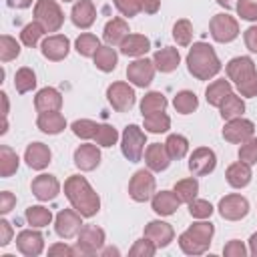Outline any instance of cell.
Here are the masks:
<instances>
[{
    "instance_id": "6da1fadb",
    "label": "cell",
    "mask_w": 257,
    "mask_h": 257,
    "mask_svg": "<svg viewBox=\"0 0 257 257\" xmlns=\"http://www.w3.org/2000/svg\"><path fill=\"white\" fill-rule=\"evenodd\" d=\"M64 195L70 201L72 209H76L82 217H94L100 211V199L90 187V183L80 177L72 175L64 181Z\"/></svg>"
},
{
    "instance_id": "7a4b0ae2",
    "label": "cell",
    "mask_w": 257,
    "mask_h": 257,
    "mask_svg": "<svg viewBox=\"0 0 257 257\" xmlns=\"http://www.w3.org/2000/svg\"><path fill=\"white\" fill-rule=\"evenodd\" d=\"M187 68L197 80H209L221 70V62L211 44L195 42L187 54Z\"/></svg>"
},
{
    "instance_id": "3957f363",
    "label": "cell",
    "mask_w": 257,
    "mask_h": 257,
    "mask_svg": "<svg viewBox=\"0 0 257 257\" xmlns=\"http://www.w3.org/2000/svg\"><path fill=\"white\" fill-rule=\"evenodd\" d=\"M227 76L235 82L241 96H257V70L249 56H235L227 62Z\"/></svg>"
},
{
    "instance_id": "277c9868",
    "label": "cell",
    "mask_w": 257,
    "mask_h": 257,
    "mask_svg": "<svg viewBox=\"0 0 257 257\" xmlns=\"http://www.w3.org/2000/svg\"><path fill=\"white\" fill-rule=\"evenodd\" d=\"M213 233H215L213 223H207V221L193 223L185 233H181L179 247L187 255H203L211 245Z\"/></svg>"
},
{
    "instance_id": "5b68a950",
    "label": "cell",
    "mask_w": 257,
    "mask_h": 257,
    "mask_svg": "<svg viewBox=\"0 0 257 257\" xmlns=\"http://www.w3.org/2000/svg\"><path fill=\"white\" fill-rule=\"evenodd\" d=\"M34 18L42 24L46 32H58L64 22V14L56 0H38L34 4Z\"/></svg>"
},
{
    "instance_id": "8992f818",
    "label": "cell",
    "mask_w": 257,
    "mask_h": 257,
    "mask_svg": "<svg viewBox=\"0 0 257 257\" xmlns=\"http://www.w3.org/2000/svg\"><path fill=\"white\" fill-rule=\"evenodd\" d=\"M145 145H147L145 133H143L137 124H128V126L122 131V137H120V151H122V155L126 157V161L139 163L141 157H143Z\"/></svg>"
},
{
    "instance_id": "52a82bcc",
    "label": "cell",
    "mask_w": 257,
    "mask_h": 257,
    "mask_svg": "<svg viewBox=\"0 0 257 257\" xmlns=\"http://www.w3.org/2000/svg\"><path fill=\"white\" fill-rule=\"evenodd\" d=\"M209 30H211V36L213 40L225 44V42H233L237 36H239V24L233 16L229 14H215L209 22Z\"/></svg>"
},
{
    "instance_id": "ba28073f",
    "label": "cell",
    "mask_w": 257,
    "mask_h": 257,
    "mask_svg": "<svg viewBox=\"0 0 257 257\" xmlns=\"http://www.w3.org/2000/svg\"><path fill=\"white\" fill-rule=\"evenodd\" d=\"M104 245V231L96 225H84L78 231L76 255H94Z\"/></svg>"
},
{
    "instance_id": "9c48e42d",
    "label": "cell",
    "mask_w": 257,
    "mask_h": 257,
    "mask_svg": "<svg viewBox=\"0 0 257 257\" xmlns=\"http://www.w3.org/2000/svg\"><path fill=\"white\" fill-rule=\"evenodd\" d=\"M155 187H157V183H155V177L151 175V171L141 169L128 181V195H131L133 201L145 203V201H149L153 197Z\"/></svg>"
},
{
    "instance_id": "30bf717a",
    "label": "cell",
    "mask_w": 257,
    "mask_h": 257,
    "mask_svg": "<svg viewBox=\"0 0 257 257\" xmlns=\"http://www.w3.org/2000/svg\"><path fill=\"white\" fill-rule=\"evenodd\" d=\"M106 98H108V102L114 110L126 112L135 104V90L126 82H112L106 88Z\"/></svg>"
},
{
    "instance_id": "8fae6325",
    "label": "cell",
    "mask_w": 257,
    "mask_h": 257,
    "mask_svg": "<svg viewBox=\"0 0 257 257\" xmlns=\"http://www.w3.org/2000/svg\"><path fill=\"white\" fill-rule=\"evenodd\" d=\"M80 213L74 209H62L58 215H56V219H54V231H56V235L58 237H62V239H72L74 235H78V231L82 229L80 225H82V221H80Z\"/></svg>"
},
{
    "instance_id": "7c38bea8",
    "label": "cell",
    "mask_w": 257,
    "mask_h": 257,
    "mask_svg": "<svg viewBox=\"0 0 257 257\" xmlns=\"http://www.w3.org/2000/svg\"><path fill=\"white\" fill-rule=\"evenodd\" d=\"M155 62L153 60H147V58H137L135 62H131L126 66V78L128 82H133L135 86H149L155 78Z\"/></svg>"
},
{
    "instance_id": "4fadbf2b",
    "label": "cell",
    "mask_w": 257,
    "mask_h": 257,
    "mask_svg": "<svg viewBox=\"0 0 257 257\" xmlns=\"http://www.w3.org/2000/svg\"><path fill=\"white\" fill-rule=\"evenodd\" d=\"M255 133V124L243 116L239 118H231L227 120L225 128H223V139L233 143V145H243L245 141H249Z\"/></svg>"
},
{
    "instance_id": "5bb4252c",
    "label": "cell",
    "mask_w": 257,
    "mask_h": 257,
    "mask_svg": "<svg viewBox=\"0 0 257 257\" xmlns=\"http://www.w3.org/2000/svg\"><path fill=\"white\" fill-rule=\"evenodd\" d=\"M215 167H217V157H215V153H213L211 149H207V147L195 149V151L191 153V157H189V171H191L193 175H197V177H203V175L213 173Z\"/></svg>"
},
{
    "instance_id": "9a60e30c",
    "label": "cell",
    "mask_w": 257,
    "mask_h": 257,
    "mask_svg": "<svg viewBox=\"0 0 257 257\" xmlns=\"http://www.w3.org/2000/svg\"><path fill=\"white\" fill-rule=\"evenodd\" d=\"M219 213L227 221H239L249 213V201L241 195H225L219 201Z\"/></svg>"
},
{
    "instance_id": "2e32d148",
    "label": "cell",
    "mask_w": 257,
    "mask_h": 257,
    "mask_svg": "<svg viewBox=\"0 0 257 257\" xmlns=\"http://www.w3.org/2000/svg\"><path fill=\"white\" fill-rule=\"evenodd\" d=\"M40 50H42V56L44 58H48L52 62H58V60L66 58V54L70 50V42L62 34H52V36H48V38L42 40Z\"/></svg>"
},
{
    "instance_id": "e0dca14e",
    "label": "cell",
    "mask_w": 257,
    "mask_h": 257,
    "mask_svg": "<svg viewBox=\"0 0 257 257\" xmlns=\"http://www.w3.org/2000/svg\"><path fill=\"white\" fill-rule=\"evenodd\" d=\"M30 189L38 201H52L60 193V183L54 175H38L32 179Z\"/></svg>"
},
{
    "instance_id": "ac0fdd59",
    "label": "cell",
    "mask_w": 257,
    "mask_h": 257,
    "mask_svg": "<svg viewBox=\"0 0 257 257\" xmlns=\"http://www.w3.org/2000/svg\"><path fill=\"white\" fill-rule=\"evenodd\" d=\"M16 247L22 255L26 257H36L42 253L44 249V237L38 233V231H32V229H24L18 233L16 237Z\"/></svg>"
},
{
    "instance_id": "d6986e66",
    "label": "cell",
    "mask_w": 257,
    "mask_h": 257,
    "mask_svg": "<svg viewBox=\"0 0 257 257\" xmlns=\"http://www.w3.org/2000/svg\"><path fill=\"white\" fill-rule=\"evenodd\" d=\"M171 155H169V151H167V147H165V143L161 145V143H151L149 147H147V151H145V163H147V167L151 169V171H157V173H161V171H165L169 165H171Z\"/></svg>"
},
{
    "instance_id": "ffe728a7",
    "label": "cell",
    "mask_w": 257,
    "mask_h": 257,
    "mask_svg": "<svg viewBox=\"0 0 257 257\" xmlns=\"http://www.w3.org/2000/svg\"><path fill=\"white\" fill-rule=\"evenodd\" d=\"M145 237L151 239L157 249H161V247L171 245V241L175 237V231L165 221H151L149 225H145Z\"/></svg>"
},
{
    "instance_id": "44dd1931",
    "label": "cell",
    "mask_w": 257,
    "mask_h": 257,
    "mask_svg": "<svg viewBox=\"0 0 257 257\" xmlns=\"http://www.w3.org/2000/svg\"><path fill=\"white\" fill-rule=\"evenodd\" d=\"M50 159H52V153L44 143H32V145L26 147L24 161H26V165L30 169L42 171V169H46L50 165Z\"/></svg>"
},
{
    "instance_id": "7402d4cb",
    "label": "cell",
    "mask_w": 257,
    "mask_h": 257,
    "mask_svg": "<svg viewBox=\"0 0 257 257\" xmlns=\"http://www.w3.org/2000/svg\"><path fill=\"white\" fill-rule=\"evenodd\" d=\"M34 106L38 112H52V110H60L62 106V96L56 88L52 86H46V88H40L34 96Z\"/></svg>"
},
{
    "instance_id": "603a6c76",
    "label": "cell",
    "mask_w": 257,
    "mask_h": 257,
    "mask_svg": "<svg viewBox=\"0 0 257 257\" xmlns=\"http://www.w3.org/2000/svg\"><path fill=\"white\" fill-rule=\"evenodd\" d=\"M74 165L80 171H94L100 165V151L94 145H80L74 151Z\"/></svg>"
},
{
    "instance_id": "cb8c5ba5",
    "label": "cell",
    "mask_w": 257,
    "mask_h": 257,
    "mask_svg": "<svg viewBox=\"0 0 257 257\" xmlns=\"http://www.w3.org/2000/svg\"><path fill=\"white\" fill-rule=\"evenodd\" d=\"M94 18H96V10L90 0H78L70 10V20L78 28H90Z\"/></svg>"
},
{
    "instance_id": "d4e9b609",
    "label": "cell",
    "mask_w": 257,
    "mask_h": 257,
    "mask_svg": "<svg viewBox=\"0 0 257 257\" xmlns=\"http://www.w3.org/2000/svg\"><path fill=\"white\" fill-rule=\"evenodd\" d=\"M128 36V24L122 18H112L106 22L102 30V38L108 46H120V42Z\"/></svg>"
},
{
    "instance_id": "484cf974",
    "label": "cell",
    "mask_w": 257,
    "mask_h": 257,
    "mask_svg": "<svg viewBox=\"0 0 257 257\" xmlns=\"http://www.w3.org/2000/svg\"><path fill=\"white\" fill-rule=\"evenodd\" d=\"M225 179H227V183H229L231 187H235V189L247 187L249 181H251V165H247V163H243V161L229 165L227 171H225Z\"/></svg>"
},
{
    "instance_id": "4316f807",
    "label": "cell",
    "mask_w": 257,
    "mask_h": 257,
    "mask_svg": "<svg viewBox=\"0 0 257 257\" xmlns=\"http://www.w3.org/2000/svg\"><path fill=\"white\" fill-rule=\"evenodd\" d=\"M179 199H177V195L173 193V191H161V193H155L153 195V211L157 213V215H161V217H169V215H173L177 209H179Z\"/></svg>"
},
{
    "instance_id": "83f0119b",
    "label": "cell",
    "mask_w": 257,
    "mask_h": 257,
    "mask_svg": "<svg viewBox=\"0 0 257 257\" xmlns=\"http://www.w3.org/2000/svg\"><path fill=\"white\" fill-rule=\"evenodd\" d=\"M153 62H155V68L157 70H161V72H173L179 66V62H181V54H179L177 48L165 46V48H161V50L155 52Z\"/></svg>"
},
{
    "instance_id": "f1b7e54d",
    "label": "cell",
    "mask_w": 257,
    "mask_h": 257,
    "mask_svg": "<svg viewBox=\"0 0 257 257\" xmlns=\"http://www.w3.org/2000/svg\"><path fill=\"white\" fill-rule=\"evenodd\" d=\"M36 126L46 133V135H58L64 131L66 126V120L64 116L58 112V110H52V112H40L38 118H36Z\"/></svg>"
},
{
    "instance_id": "f546056e",
    "label": "cell",
    "mask_w": 257,
    "mask_h": 257,
    "mask_svg": "<svg viewBox=\"0 0 257 257\" xmlns=\"http://www.w3.org/2000/svg\"><path fill=\"white\" fill-rule=\"evenodd\" d=\"M149 48H151V40L143 34H128L120 42V52L124 56H143L149 52Z\"/></svg>"
},
{
    "instance_id": "4dcf8cb0",
    "label": "cell",
    "mask_w": 257,
    "mask_h": 257,
    "mask_svg": "<svg viewBox=\"0 0 257 257\" xmlns=\"http://www.w3.org/2000/svg\"><path fill=\"white\" fill-rule=\"evenodd\" d=\"M227 94H231V82L229 80H225V78H221V80H213L209 86H207V90H205V98H207V102L211 104V106H221V102L227 98Z\"/></svg>"
},
{
    "instance_id": "1f68e13d",
    "label": "cell",
    "mask_w": 257,
    "mask_h": 257,
    "mask_svg": "<svg viewBox=\"0 0 257 257\" xmlns=\"http://www.w3.org/2000/svg\"><path fill=\"white\" fill-rule=\"evenodd\" d=\"M116 62H118V54H116V50L112 48V46H100L98 50H96V54H94V64H96V68L98 70H102V72H112L114 68H116Z\"/></svg>"
},
{
    "instance_id": "d6a6232c",
    "label": "cell",
    "mask_w": 257,
    "mask_h": 257,
    "mask_svg": "<svg viewBox=\"0 0 257 257\" xmlns=\"http://www.w3.org/2000/svg\"><path fill=\"white\" fill-rule=\"evenodd\" d=\"M219 110H221V118H223V120L239 118V116H243V112H245V102H243L237 94L231 92V94H227V98L221 102Z\"/></svg>"
},
{
    "instance_id": "836d02e7",
    "label": "cell",
    "mask_w": 257,
    "mask_h": 257,
    "mask_svg": "<svg viewBox=\"0 0 257 257\" xmlns=\"http://www.w3.org/2000/svg\"><path fill=\"white\" fill-rule=\"evenodd\" d=\"M173 193L177 195V199L181 201V203H191L193 199H197V193H199V183H197V179H181V181H177L175 183V187H173Z\"/></svg>"
},
{
    "instance_id": "e575fe53",
    "label": "cell",
    "mask_w": 257,
    "mask_h": 257,
    "mask_svg": "<svg viewBox=\"0 0 257 257\" xmlns=\"http://www.w3.org/2000/svg\"><path fill=\"white\" fill-rule=\"evenodd\" d=\"M165 108H167V98H165L163 92H157V90L147 92L143 96V100H141V112H143V116L153 114V112H163Z\"/></svg>"
},
{
    "instance_id": "d590c367",
    "label": "cell",
    "mask_w": 257,
    "mask_h": 257,
    "mask_svg": "<svg viewBox=\"0 0 257 257\" xmlns=\"http://www.w3.org/2000/svg\"><path fill=\"white\" fill-rule=\"evenodd\" d=\"M18 155L10 149V147H6V145H2L0 147V177L2 179H8V177H12L16 171H18Z\"/></svg>"
},
{
    "instance_id": "8d00e7d4",
    "label": "cell",
    "mask_w": 257,
    "mask_h": 257,
    "mask_svg": "<svg viewBox=\"0 0 257 257\" xmlns=\"http://www.w3.org/2000/svg\"><path fill=\"white\" fill-rule=\"evenodd\" d=\"M173 104H175V110H177V112H181V114H191V112L199 106V98H197V94H195L193 90H181V92H177Z\"/></svg>"
},
{
    "instance_id": "74e56055",
    "label": "cell",
    "mask_w": 257,
    "mask_h": 257,
    "mask_svg": "<svg viewBox=\"0 0 257 257\" xmlns=\"http://www.w3.org/2000/svg\"><path fill=\"white\" fill-rule=\"evenodd\" d=\"M34 86H36V74H34V70L28 68V66L18 68L16 74H14V88H16L20 94H24V92L32 90Z\"/></svg>"
},
{
    "instance_id": "f35d334b",
    "label": "cell",
    "mask_w": 257,
    "mask_h": 257,
    "mask_svg": "<svg viewBox=\"0 0 257 257\" xmlns=\"http://www.w3.org/2000/svg\"><path fill=\"white\" fill-rule=\"evenodd\" d=\"M74 48H76V52L80 54V56H94L96 54V50L100 48V42H98V38L94 36V34H90V32H84V34H80L78 38H76V42H74Z\"/></svg>"
},
{
    "instance_id": "ab89813d",
    "label": "cell",
    "mask_w": 257,
    "mask_h": 257,
    "mask_svg": "<svg viewBox=\"0 0 257 257\" xmlns=\"http://www.w3.org/2000/svg\"><path fill=\"white\" fill-rule=\"evenodd\" d=\"M26 221L32 227H46L52 221V213H50V209H46L42 205H32L26 209Z\"/></svg>"
},
{
    "instance_id": "60d3db41",
    "label": "cell",
    "mask_w": 257,
    "mask_h": 257,
    "mask_svg": "<svg viewBox=\"0 0 257 257\" xmlns=\"http://www.w3.org/2000/svg\"><path fill=\"white\" fill-rule=\"evenodd\" d=\"M165 147H167L171 159H177V161L189 153V141L183 135H169L165 141Z\"/></svg>"
},
{
    "instance_id": "b9f144b4",
    "label": "cell",
    "mask_w": 257,
    "mask_h": 257,
    "mask_svg": "<svg viewBox=\"0 0 257 257\" xmlns=\"http://www.w3.org/2000/svg\"><path fill=\"white\" fill-rule=\"evenodd\" d=\"M46 30L42 28V24L40 22H30V24H26L22 30H20V40H22V44L24 46H28V48H34L36 44H38V40L42 38V34H44Z\"/></svg>"
},
{
    "instance_id": "7bdbcfd3",
    "label": "cell",
    "mask_w": 257,
    "mask_h": 257,
    "mask_svg": "<svg viewBox=\"0 0 257 257\" xmlns=\"http://www.w3.org/2000/svg\"><path fill=\"white\" fill-rule=\"evenodd\" d=\"M145 118V128L149 131V133H167L169 131V126H171V118L165 114V110L163 112H153V114H147V116H143Z\"/></svg>"
},
{
    "instance_id": "ee69618b",
    "label": "cell",
    "mask_w": 257,
    "mask_h": 257,
    "mask_svg": "<svg viewBox=\"0 0 257 257\" xmlns=\"http://www.w3.org/2000/svg\"><path fill=\"white\" fill-rule=\"evenodd\" d=\"M173 38L177 40L179 46H189L193 40V24L187 18H181L173 26Z\"/></svg>"
},
{
    "instance_id": "f6af8a7d",
    "label": "cell",
    "mask_w": 257,
    "mask_h": 257,
    "mask_svg": "<svg viewBox=\"0 0 257 257\" xmlns=\"http://www.w3.org/2000/svg\"><path fill=\"white\" fill-rule=\"evenodd\" d=\"M20 54V44L16 42V38L2 34L0 36V60L2 62H10Z\"/></svg>"
},
{
    "instance_id": "bcb514c9",
    "label": "cell",
    "mask_w": 257,
    "mask_h": 257,
    "mask_svg": "<svg viewBox=\"0 0 257 257\" xmlns=\"http://www.w3.org/2000/svg\"><path fill=\"white\" fill-rule=\"evenodd\" d=\"M72 133L78 137V139H94V135H96V131H98V124L94 122V120H88V118H78V120H74L72 122Z\"/></svg>"
},
{
    "instance_id": "7dc6e473",
    "label": "cell",
    "mask_w": 257,
    "mask_h": 257,
    "mask_svg": "<svg viewBox=\"0 0 257 257\" xmlns=\"http://www.w3.org/2000/svg\"><path fill=\"white\" fill-rule=\"evenodd\" d=\"M116 139H118V133H116L114 126H110V124H98V131L94 135V141H96L98 147H112L116 143Z\"/></svg>"
},
{
    "instance_id": "c3c4849f",
    "label": "cell",
    "mask_w": 257,
    "mask_h": 257,
    "mask_svg": "<svg viewBox=\"0 0 257 257\" xmlns=\"http://www.w3.org/2000/svg\"><path fill=\"white\" fill-rule=\"evenodd\" d=\"M189 213L195 219H207V217L213 215V205L209 201H205V199H193L189 203Z\"/></svg>"
},
{
    "instance_id": "681fc988",
    "label": "cell",
    "mask_w": 257,
    "mask_h": 257,
    "mask_svg": "<svg viewBox=\"0 0 257 257\" xmlns=\"http://www.w3.org/2000/svg\"><path fill=\"white\" fill-rule=\"evenodd\" d=\"M155 251H157V247H155V243L151 241V239H139V241H135V245L131 247V251H128V255L131 257H153L155 255Z\"/></svg>"
},
{
    "instance_id": "f907efd6",
    "label": "cell",
    "mask_w": 257,
    "mask_h": 257,
    "mask_svg": "<svg viewBox=\"0 0 257 257\" xmlns=\"http://www.w3.org/2000/svg\"><path fill=\"white\" fill-rule=\"evenodd\" d=\"M239 159L247 165H255L257 163V139L251 137L249 141H245L239 147Z\"/></svg>"
},
{
    "instance_id": "816d5d0a",
    "label": "cell",
    "mask_w": 257,
    "mask_h": 257,
    "mask_svg": "<svg viewBox=\"0 0 257 257\" xmlns=\"http://www.w3.org/2000/svg\"><path fill=\"white\" fill-rule=\"evenodd\" d=\"M235 8L243 20H249V22L257 20V0H239Z\"/></svg>"
},
{
    "instance_id": "f5cc1de1",
    "label": "cell",
    "mask_w": 257,
    "mask_h": 257,
    "mask_svg": "<svg viewBox=\"0 0 257 257\" xmlns=\"http://www.w3.org/2000/svg\"><path fill=\"white\" fill-rule=\"evenodd\" d=\"M114 2V6H116V10L122 14V16H128V18H133V16H137L143 8H141V0H112Z\"/></svg>"
},
{
    "instance_id": "db71d44e",
    "label": "cell",
    "mask_w": 257,
    "mask_h": 257,
    "mask_svg": "<svg viewBox=\"0 0 257 257\" xmlns=\"http://www.w3.org/2000/svg\"><path fill=\"white\" fill-rule=\"evenodd\" d=\"M223 255H225V257H245V255H247V247H245L241 241L231 239V241L223 247Z\"/></svg>"
},
{
    "instance_id": "11a10c76",
    "label": "cell",
    "mask_w": 257,
    "mask_h": 257,
    "mask_svg": "<svg viewBox=\"0 0 257 257\" xmlns=\"http://www.w3.org/2000/svg\"><path fill=\"white\" fill-rule=\"evenodd\" d=\"M48 255H66V257H74L76 255V247H70L66 243H54L52 247H48Z\"/></svg>"
},
{
    "instance_id": "9f6ffc18",
    "label": "cell",
    "mask_w": 257,
    "mask_h": 257,
    "mask_svg": "<svg viewBox=\"0 0 257 257\" xmlns=\"http://www.w3.org/2000/svg\"><path fill=\"white\" fill-rule=\"evenodd\" d=\"M14 205H16V197H14L10 191H2V193H0V213L12 211Z\"/></svg>"
},
{
    "instance_id": "6f0895ef",
    "label": "cell",
    "mask_w": 257,
    "mask_h": 257,
    "mask_svg": "<svg viewBox=\"0 0 257 257\" xmlns=\"http://www.w3.org/2000/svg\"><path fill=\"white\" fill-rule=\"evenodd\" d=\"M243 40H245V46L251 52H257V26H249L243 34Z\"/></svg>"
},
{
    "instance_id": "680465c9",
    "label": "cell",
    "mask_w": 257,
    "mask_h": 257,
    "mask_svg": "<svg viewBox=\"0 0 257 257\" xmlns=\"http://www.w3.org/2000/svg\"><path fill=\"white\" fill-rule=\"evenodd\" d=\"M10 239H12V227L6 219H2L0 221V247H6L10 243Z\"/></svg>"
},
{
    "instance_id": "91938a15",
    "label": "cell",
    "mask_w": 257,
    "mask_h": 257,
    "mask_svg": "<svg viewBox=\"0 0 257 257\" xmlns=\"http://www.w3.org/2000/svg\"><path fill=\"white\" fill-rule=\"evenodd\" d=\"M141 8L145 14H155L161 8V0H141Z\"/></svg>"
},
{
    "instance_id": "94428289",
    "label": "cell",
    "mask_w": 257,
    "mask_h": 257,
    "mask_svg": "<svg viewBox=\"0 0 257 257\" xmlns=\"http://www.w3.org/2000/svg\"><path fill=\"white\" fill-rule=\"evenodd\" d=\"M32 4V0H8L10 8H28Z\"/></svg>"
},
{
    "instance_id": "6125c7cd",
    "label": "cell",
    "mask_w": 257,
    "mask_h": 257,
    "mask_svg": "<svg viewBox=\"0 0 257 257\" xmlns=\"http://www.w3.org/2000/svg\"><path fill=\"white\" fill-rule=\"evenodd\" d=\"M249 251H251V255L257 257V233H253V235L249 237Z\"/></svg>"
},
{
    "instance_id": "be15d7a7",
    "label": "cell",
    "mask_w": 257,
    "mask_h": 257,
    "mask_svg": "<svg viewBox=\"0 0 257 257\" xmlns=\"http://www.w3.org/2000/svg\"><path fill=\"white\" fill-rule=\"evenodd\" d=\"M100 255H102V257H110V255H118V249H116V247H106V249H102V251H100Z\"/></svg>"
},
{
    "instance_id": "e7e4bbea",
    "label": "cell",
    "mask_w": 257,
    "mask_h": 257,
    "mask_svg": "<svg viewBox=\"0 0 257 257\" xmlns=\"http://www.w3.org/2000/svg\"><path fill=\"white\" fill-rule=\"evenodd\" d=\"M217 4H219V6H223L225 10H231L233 6H237V4H235V0H217Z\"/></svg>"
},
{
    "instance_id": "03108f58",
    "label": "cell",
    "mask_w": 257,
    "mask_h": 257,
    "mask_svg": "<svg viewBox=\"0 0 257 257\" xmlns=\"http://www.w3.org/2000/svg\"><path fill=\"white\" fill-rule=\"evenodd\" d=\"M64 2H72V0H64Z\"/></svg>"
}]
</instances>
